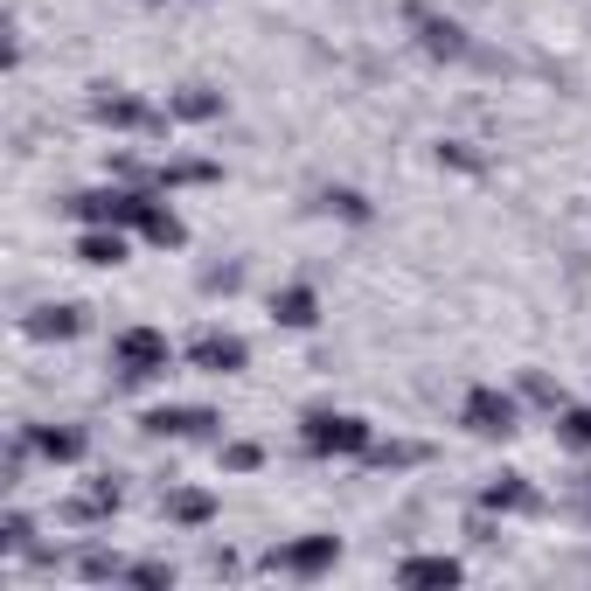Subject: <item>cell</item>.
Wrapping results in <instances>:
<instances>
[{
  "instance_id": "6da1fadb",
  "label": "cell",
  "mask_w": 591,
  "mask_h": 591,
  "mask_svg": "<svg viewBox=\"0 0 591 591\" xmlns=\"http://www.w3.org/2000/svg\"><path fill=\"white\" fill-rule=\"evenodd\" d=\"M112 355H119L126 376H160V369H167V334H153V327H126V334L112 341Z\"/></svg>"
},
{
  "instance_id": "7a4b0ae2",
  "label": "cell",
  "mask_w": 591,
  "mask_h": 591,
  "mask_svg": "<svg viewBox=\"0 0 591 591\" xmlns=\"http://www.w3.org/2000/svg\"><path fill=\"white\" fill-rule=\"evenodd\" d=\"M306 445H313V452H362V445H369V425H362V418H306Z\"/></svg>"
},
{
  "instance_id": "3957f363",
  "label": "cell",
  "mask_w": 591,
  "mask_h": 591,
  "mask_svg": "<svg viewBox=\"0 0 591 591\" xmlns=\"http://www.w3.org/2000/svg\"><path fill=\"white\" fill-rule=\"evenodd\" d=\"M508 425H515V404H508L501 390H473V397H466V432L494 439V432H508Z\"/></svg>"
},
{
  "instance_id": "277c9868",
  "label": "cell",
  "mask_w": 591,
  "mask_h": 591,
  "mask_svg": "<svg viewBox=\"0 0 591 591\" xmlns=\"http://www.w3.org/2000/svg\"><path fill=\"white\" fill-rule=\"evenodd\" d=\"M397 578H404V585H452V578H459V564H452V557H411Z\"/></svg>"
},
{
  "instance_id": "5b68a950",
  "label": "cell",
  "mask_w": 591,
  "mask_h": 591,
  "mask_svg": "<svg viewBox=\"0 0 591 591\" xmlns=\"http://www.w3.org/2000/svg\"><path fill=\"white\" fill-rule=\"evenodd\" d=\"M188 355H195L202 369H237V362H244V341H216V334H209V341H195Z\"/></svg>"
},
{
  "instance_id": "8992f818",
  "label": "cell",
  "mask_w": 591,
  "mask_h": 591,
  "mask_svg": "<svg viewBox=\"0 0 591 591\" xmlns=\"http://www.w3.org/2000/svg\"><path fill=\"white\" fill-rule=\"evenodd\" d=\"M286 564H293V571H320V564H334V536H313V543H293V550H286Z\"/></svg>"
},
{
  "instance_id": "52a82bcc",
  "label": "cell",
  "mask_w": 591,
  "mask_h": 591,
  "mask_svg": "<svg viewBox=\"0 0 591 591\" xmlns=\"http://www.w3.org/2000/svg\"><path fill=\"white\" fill-rule=\"evenodd\" d=\"M77 258H84V265H119V258H126V237H119V230H112V237H84Z\"/></svg>"
},
{
  "instance_id": "ba28073f",
  "label": "cell",
  "mask_w": 591,
  "mask_h": 591,
  "mask_svg": "<svg viewBox=\"0 0 591 591\" xmlns=\"http://www.w3.org/2000/svg\"><path fill=\"white\" fill-rule=\"evenodd\" d=\"M147 425H153V432H209L216 418H209V411H153Z\"/></svg>"
},
{
  "instance_id": "9c48e42d",
  "label": "cell",
  "mask_w": 591,
  "mask_h": 591,
  "mask_svg": "<svg viewBox=\"0 0 591 591\" xmlns=\"http://www.w3.org/2000/svg\"><path fill=\"white\" fill-rule=\"evenodd\" d=\"M28 327H35V334H77L84 320H77V306H49V313H42V320H28Z\"/></svg>"
},
{
  "instance_id": "30bf717a",
  "label": "cell",
  "mask_w": 591,
  "mask_h": 591,
  "mask_svg": "<svg viewBox=\"0 0 591 591\" xmlns=\"http://www.w3.org/2000/svg\"><path fill=\"white\" fill-rule=\"evenodd\" d=\"M279 320H286V327H306V320H313V293H286L279 299Z\"/></svg>"
},
{
  "instance_id": "8fae6325",
  "label": "cell",
  "mask_w": 591,
  "mask_h": 591,
  "mask_svg": "<svg viewBox=\"0 0 591 591\" xmlns=\"http://www.w3.org/2000/svg\"><path fill=\"white\" fill-rule=\"evenodd\" d=\"M77 432H42V452H49V459H77Z\"/></svg>"
},
{
  "instance_id": "7c38bea8",
  "label": "cell",
  "mask_w": 591,
  "mask_h": 591,
  "mask_svg": "<svg viewBox=\"0 0 591 591\" xmlns=\"http://www.w3.org/2000/svg\"><path fill=\"white\" fill-rule=\"evenodd\" d=\"M174 112H181V119H209V112H216V98H202V91H188V98H174Z\"/></svg>"
},
{
  "instance_id": "4fadbf2b",
  "label": "cell",
  "mask_w": 591,
  "mask_h": 591,
  "mask_svg": "<svg viewBox=\"0 0 591 591\" xmlns=\"http://www.w3.org/2000/svg\"><path fill=\"white\" fill-rule=\"evenodd\" d=\"M174 515H181V522H202V515H209V494H174Z\"/></svg>"
},
{
  "instance_id": "5bb4252c",
  "label": "cell",
  "mask_w": 591,
  "mask_h": 591,
  "mask_svg": "<svg viewBox=\"0 0 591 591\" xmlns=\"http://www.w3.org/2000/svg\"><path fill=\"white\" fill-rule=\"evenodd\" d=\"M564 439H571V445H591V411H571V418H564Z\"/></svg>"
}]
</instances>
